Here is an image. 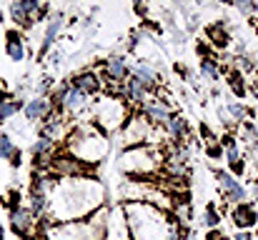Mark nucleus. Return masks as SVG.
Returning a JSON list of instances; mask_svg holds the SVG:
<instances>
[{"mask_svg": "<svg viewBox=\"0 0 258 240\" xmlns=\"http://www.w3.org/2000/svg\"><path fill=\"white\" fill-rule=\"evenodd\" d=\"M228 85H231V90H233L238 98H243V95H246V85H243V75H241V73H236V70H233V73L228 75Z\"/></svg>", "mask_w": 258, "mask_h": 240, "instance_id": "obj_26", "label": "nucleus"}, {"mask_svg": "<svg viewBox=\"0 0 258 240\" xmlns=\"http://www.w3.org/2000/svg\"><path fill=\"white\" fill-rule=\"evenodd\" d=\"M48 208H50V195L38 193V190H28V210H30L35 218L48 215Z\"/></svg>", "mask_w": 258, "mask_h": 240, "instance_id": "obj_18", "label": "nucleus"}, {"mask_svg": "<svg viewBox=\"0 0 258 240\" xmlns=\"http://www.w3.org/2000/svg\"><path fill=\"white\" fill-rule=\"evenodd\" d=\"M40 240H45V238H40Z\"/></svg>", "mask_w": 258, "mask_h": 240, "instance_id": "obj_41", "label": "nucleus"}, {"mask_svg": "<svg viewBox=\"0 0 258 240\" xmlns=\"http://www.w3.org/2000/svg\"><path fill=\"white\" fill-rule=\"evenodd\" d=\"M20 163H23V150H20V148H15V150H13V155H10V165H13V168H20Z\"/></svg>", "mask_w": 258, "mask_h": 240, "instance_id": "obj_32", "label": "nucleus"}, {"mask_svg": "<svg viewBox=\"0 0 258 240\" xmlns=\"http://www.w3.org/2000/svg\"><path fill=\"white\" fill-rule=\"evenodd\" d=\"M163 130H166V135L171 138V143H180V140L190 133V125H188V120H185L183 115H171V120L163 125Z\"/></svg>", "mask_w": 258, "mask_h": 240, "instance_id": "obj_17", "label": "nucleus"}, {"mask_svg": "<svg viewBox=\"0 0 258 240\" xmlns=\"http://www.w3.org/2000/svg\"><path fill=\"white\" fill-rule=\"evenodd\" d=\"M5 100H10V95H8L5 88H0V103H5Z\"/></svg>", "mask_w": 258, "mask_h": 240, "instance_id": "obj_39", "label": "nucleus"}, {"mask_svg": "<svg viewBox=\"0 0 258 240\" xmlns=\"http://www.w3.org/2000/svg\"><path fill=\"white\" fill-rule=\"evenodd\" d=\"M256 233H258V223H256Z\"/></svg>", "mask_w": 258, "mask_h": 240, "instance_id": "obj_40", "label": "nucleus"}, {"mask_svg": "<svg viewBox=\"0 0 258 240\" xmlns=\"http://www.w3.org/2000/svg\"><path fill=\"white\" fill-rule=\"evenodd\" d=\"M141 115H143L153 128H163V125L171 120L173 110L166 100H161V98H156V95H148L146 103L141 105Z\"/></svg>", "mask_w": 258, "mask_h": 240, "instance_id": "obj_6", "label": "nucleus"}, {"mask_svg": "<svg viewBox=\"0 0 258 240\" xmlns=\"http://www.w3.org/2000/svg\"><path fill=\"white\" fill-rule=\"evenodd\" d=\"M35 215L28 210V205H20V208H13V210H8V225H10V230L15 233V235H30L33 233V228H35Z\"/></svg>", "mask_w": 258, "mask_h": 240, "instance_id": "obj_10", "label": "nucleus"}, {"mask_svg": "<svg viewBox=\"0 0 258 240\" xmlns=\"http://www.w3.org/2000/svg\"><path fill=\"white\" fill-rule=\"evenodd\" d=\"M233 68H236V73H253L256 63L251 58H246V55H236L233 58Z\"/></svg>", "mask_w": 258, "mask_h": 240, "instance_id": "obj_25", "label": "nucleus"}, {"mask_svg": "<svg viewBox=\"0 0 258 240\" xmlns=\"http://www.w3.org/2000/svg\"><path fill=\"white\" fill-rule=\"evenodd\" d=\"M251 195H253V203H258V180L253 183V188H251Z\"/></svg>", "mask_w": 258, "mask_h": 240, "instance_id": "obj_38", "label": "nucleus"}, {"mask_svg": "<svg viewBox=\"0 0 258 240\" xmlns=\"http://www.w3.org/2000/svg\"><path fill=\"white\" fill-rule=\"evenodd\" d=\"M73 88H78L83 95L88 98H93V95H98L100 90H103V78H100V68L98 70H81V73H76L73 78L68 80Z\"/></svg>", "mask_w": 258, "mask_h": 240, "instance_id": "obj_12", "label": "nucleus"}, {"mask_svg": "<svg viewBox=\"0 0 258 240\" xmlns=\"http://www.w3.org/2000/svg\"><path fill=\"white\" fill-rule=\"evenodd\" d=\"M141 35H143L141 30H136V33H131V43H128V48H136V45L141 43Z\"/></svg>", "mask_w": 258, "mask_h": 240, "instance_id": "obj_33", "label": "nucleus"}, {"mask_svg": "<svg viewBox=\"0 0 258 240\" xmlns=\"http://www.w3.org/2000/svg\"><path fill=\"white\" fill-rule=\"evenodd\" d=\"M48 63H50L53 68H55V65H60V63H63V50H60V48L50 50V53H48Z\"/></svg>", "mask_w": 258, "mask_h": 240, "instance_id": "obj_31", "label": "nucleus"}, {"mask_svg": "<svg viewBox=\"0 0 258 240\" xmlns=\"http://www.w3.org/2000/svg\"><path fill=\"white\" fill-rule=\"evenodd\" d=\"M203 223H206L208 230H216L218 223H221V213H218L213 205H208V208H206V220H203Z\"/></svg>", "mask_w": 258, "mask_h": 240, "instance_id": "obj_27", "label": "nucleus"}, {"mask_svg": "<svg viewBox=\"0 0 258 240\" xmlns=\"http://www.w3.org/2000/svg\"><path fill=\"white\" fill-rule=\"evenodd\" d=\"M5 205H8V210L20 208V193H18V190H10V193H8V198H5Z\"/></svg>", "mask_w": 258, "mask_h": 240, "instance_id": "obj_30", "label": "nucleus"}, {"mask_svg": "<svg viewBox=\"0 0 258 240\" xmlns=\"http://www.w3.org/2000/svg\"><path fill=\"white\" fill-rule=\"evenodd\" d=\"M201 73H203V78L206 80H221V65H218V60L213 58V55H208V58H201Z\"/></svg>", "mask_w": 258, "mask_h": 240, "instance_id": "obj_21", "label": "nucleus"}, {"mask_svg": "<svg viewBox=\"0 0 258 240\" xmlns=\"http://www.w3.org/2000/svg\"><path fill=\"white\" fill-rule=\"evenodd\" d=\"M15 148H18V145L13 143V138H10L8 133H3V135H0V160H10Z\"/></svg>", "mask_w": 258, "mask_h": 240, "instance_id": "obj_24", "label": "nucleus"}, {"mask_svg": "<svg viewBox=\"0 0 258 240\" xmlns=\"http://www.w3.org/2000/svg\"><path fill=\"white\" fill-rule=\"evenodd\" d=\"M206 35L211 38L208 43L216 45V48H226L228 40H231V35H228V30H226L223 23H213V25H208V28H206Z\"/></svg>", "mask_w": 258, "mask_h": 240, "instance_id": "obj_20", "label": "nucleus"}, {"mask_svg": "<svg viewBox=\"0 0 258 240\" xmlns=\"http://www.w3.org/2000/svg\"><path fill=\"white\" fill-rule=\"evenodd\" d=\"M206 155L211 160L223 158V145H221V143H208V145H206Z\"/></svg>", "mask_w": 258, "mask_h": 240, "instance_id": "obj_29", "label": "nucleus"}, {"mask_svg": "<svg viewBox=\"0 0 258 240\" xmlns=\"http://www.w3.org/2000/svg\"><path fill=\"white\" fill-rule=\"evenodd\" d=\"M8 15H10V20H13V28H20V30L33 28V23H30L28 13L23 10L20 0H15V3H10V5H8Z\"/></svg>", "mask_w": 258, "mask_h": 240, "instance_id": "obj_19", "label": "nucleus"}, {"mask_svg": "<svg viewBox=\"0 0 258 240\" xmlns=\"http://www.w3.org/2000/svg\"><path fill=\"white\" fill-rule=\"evenodd\" d=\"M50 110H53V103L45 98V95H35V98H30V100H25V105H23V115H25V120H45L48 115H50Z\"/></svg>", "mask_w": 258, "mask_h": 240, "instance_id": "obj_14", "label": "nucleus"}, {"mask_svg": "<svg viewBox=\"0 0 258 240\" xmlns=\"http://www.w3.org/2000/svg\"><path fill=\"white\" fill-rule=\"evenodd\" d=\"M201 135H203V138H208V140H213V138H211V128H208L206 123L201 125Z\"/></svg>", "mask_w": 258, "mask_h": 240, "instance_id": "obj_36", "label": "nucleus"}, {"mask_svg": "<svg viewBox=\"0 0 258 240\" xmlns=\"http://www.w3.org/2000/svg\"><path fill=\"white\" fill-rule=\"evenodd\" d=\"M231 220H233V225H238L241 230H248V228H256L258 223V213L256 208H253V203H238V205H233L231 208Z\"/></svg>", "mask_w": 258, "mask_h": 240, "instance_id": "obj_13", "label": "nucleus"}, {"mask_svg": "<svg viewBox=\"0 0 258 240\" xmlns=\"http://www.w3.org/2000/svg\"><path fill=\"white\" fill-rule=\"evenodd\" d=\"M233 240H253V235H251L248 230H241V233H236V235H233Z\"/></svg>", "mask_w": 258, "mask_h": 240, "instance_id": "obj_34", "label": "nucleus"}, {"mask_svg": "<svg viewBox=\"0 0 258 240\" xmlns=\"http://www.w3.org/2000/svg\"><path fill=\"white\" fill-rule=\"evenodd\" d=\"M125 213V223L131 230L133 240H175V220H168L166 213H161L156 205L143 203V200H133L128 205H123Z\"/></svg>", "mask_w": 258, "mask_h": 240, "instance_id": "obj_2", "label": "nucleus"}, {"mask_svg": "<svg viewBox=\"0 0 258 240\" xmlns=\"http://www.w3.org/2000/svg\"><path fill=\"white\" fill-rule=\"evenodd\" d=\"M90 98L83 95L78 88H73V85H68V90H66V95L60 98V103L55 105L66 118H71V115H78V113H83V110H90Z\"/></svg>", "mask_w": 258, "mask_h": 240, "instance_id": "obj_7", "label": "nucleus"}, {"mask_svg": "<svg viewBox=\"0 0 258 240\" xmlns=\"http://www.w3.org/2000/svg\"><path fill=\"white\" fill-rule=\"evenodd\" d=\"M233 8H236V10H241L243 15H251V18H253V15L258 13V5H256V3H241V0H236V3H233Z\"/></svg>", "mask_w": 258, "mask_h": 240, "instance_id": "obj_28", "label": "nucleus"}, {"mask_svg": "<svg viewBox=\"0 0 258 240\" xmlns=\"http://www.w3.org/2000/svg\"><path fill=\"white\" fill-rule=\"evenodd\" d=\"M103 240H131V230H128V223H125L123 205H115L113 210H108V218H105V238Z\"/></svg>", "mask_w": 258, "mask_h": 240, "instance_id": "obj_9", "label": "nucleus"}, {"mask_svg": "<svg viewBox=\"0 0 258 240\" xmlns=\"http://www.w3.org/2000/svg\"><path fill=\"white\" fill-rule=\"evenodd\" d=\"M23 105H25V103H23V100H15V98H10V100L0 103V125H3V123H8L18 110H23Z\"/></svg>", "mask_w": 258, "mask_h": 240, "instance_id": "obj_22", "label": "nucleus"}, {"mask_svg": "<svg viewBox=\"0 0 258 240\" xmlns=\"http://www.w3.org/2000/svg\"><path fill=\"white\" fill-rule=\"evenodd\" d=\"M216 178H218V185H221V190H223L228 203H233V205L246 203L248 193H246V188L241 185V180L236 175H231L228 170H216Z\"/></svg>", "mask_w": 258, "mask_h": 240, "instance_id": "obj_8", "label": "nucleus"}, {"mask_svg": "<svg viewBox=\"0 0 258 240\" xmlns=\"http://www.w3.org/2000/svg\"><path fill=\"white\" fill-rule=\"evenodd\" d=\"M128 75H131V65H128V60H125L123 55H110V58H105V63H103V68H100L103 85H110V88L123 85V83L128 80Z\"/></svg>", "mask_w": 258, "mask_h": 240, "instance_id": "obj_5", "label": "nucleus"}, {"mask_svg": "<svg viewBox=\"0 0 258 240\" xmlns=\"http://www.w3.org/2000/svg\"><path fill=\"white\" fill-rule=\"evenodd\" d=\"M206 240H221V233H218V230H208Z\"/></svg>", "mask_w": 258, "mask_h": 240, "instance_id": "obj_37", "label": "nucleus"}, {"mask_svg": "<svg viewBox=\"0 0 258 240\" xmlns=\"http://www.w3.org/2000/svg\"><path fill=\"white\" fill-rule=\"evenodd\" d=\"M5 55H8L13 63L25 60V38L20 35L18 28H13V30L5 33Z\"/></svg>", "mask_w": 258, "mask_h": 240, "instance_id": "obj_15", "label": "nucleus"}, {"mask_svg": "<svg viewBox=\"0 0 258 240\" xmlns=\"http://www.w3.org/2000/svg\"><path fill=\"white\" fill-rule=\"evenodd\" d=\"M131 75L138 80V83H141V85H143V88L151 93V95L156 93V88H158V73H156V70H153V68L146 63V60L136 63V65L131 68Z\"/></svg>", "mask_w": 258, "mask_h": 240, "instance_id": "obj_16", "label": "nucleus"}, {"mask_svg": "<svg viewBox=\"0 0 258 240\" xmlns=\"http://www.w3.org/2000/svg\"><path fill=\"white\" fill-rule=\"evenodd\" d=\"M63 25H66V13H63V10H55V13L48 18V23H45V33H43V43H40L38 58H45V55L50 53V48L55 45V40H58Z\"/></svg>", "mask_w": 258, "mask_h": 240, "instance_id": "obj_11", "label": "nucleus"}, {"mask_svg": "<svg viewBox=\"0 0 258 240\" xmlns=\"http://www.w3.org/2000/svg\"><path fill=\"white\" fill-rule=\"evenodd\" d=\"M90 113H93V123L98 125V128H103V130H120L125 123H128V118L133 115L131 113V108L125 105V100L123 98H110V95H103L95 105H90Z\"/></svg>", "mask_w": 258, "mask_h": 240, "instance_id": "obj_4", "label": "nucleus"}, {"mask_svg": "<svg viewBox=\"0 0 258 240\" xmlns=\"http://www.w3.org/2000/svg\"><path fill=\"white\" fill-rule=\"evenodd\" d=\"M103 200V188L90 178H60L50 193L48 218L50 223H73L88 213H95Z\"/></svg>", "mask_w": 258, "mask_h": 240, "instance_id": "obj_1", "label": "nucleus"}, {"mask_svg": "<svg viewBox=\"0 0 258 240\" xmlns=\"http://www.w3.org/2000/svg\"><path fill=\"white\" fill-rule=\"evenodd\" d=\"M68 150H71L73 158L81 160V163H98L108 153V140L95 133L93 123H81V125L71 128Z\"/></svg>", "mask_w": 258, "mask_h": 240, "instance_id": "obj_3", "label": "nucleus"}, {"mask_svg": "<svg viewBox=\"0 0 258 240\" xmlns=\"http://www.w3.org/2000/svg\"><path fill=\"white\" fill-rule=\"evenodd\" d=\"M196 50H198V55H201V58H208V45H206V43H198V48H196Z\"/></svg>", "mask_w": 258, "mask_h": 240, "instance_id": "obj_35", "label": "nucleus"}, {"mask_svg": "<svg viewBox=\"0 0 258 240\" xmlns=\"http://www.w3.org/2000/svg\"><path fill=\"white\" fill-rule=\"evenodd\" d=\"M226 110H228V115L233 118V123H241V125H243V123H248L251 110H248L243 103H228V108H226Z\"/></svg>", "mask_w": 258, "mask_h": 240, "instance_id": "obj_23", "label": "nucleus"}]
</instances>
